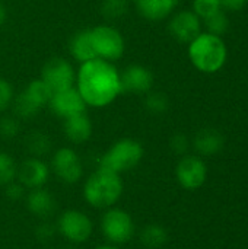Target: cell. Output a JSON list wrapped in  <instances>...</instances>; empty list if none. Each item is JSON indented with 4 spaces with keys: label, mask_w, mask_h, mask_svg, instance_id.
<instances>
[{
    "label": "cell",
    "mask_w": 248,
    "mask_h": 249,
    "mask_svg": "<svg viewBox=\"0 0 248 249\" xmlns=\"http://www.w3.org/2000/svg\"><path fill=\"white\" fill-rule=\"evenodd\" d=\"M203 22L206 26V32H209L212 35L222 36L229 29V19L224 10H219V12L208 16L206 19H203Z\"/></svg>",
    "instance_id": "cb8c5ba5"
},
{
    "label": "cell",
    "mask_w": 248,
    "mask_h": 249,
    "mask_svg": "<svg viewBox=\"0 0 248 249\" xmlns=\"http://www.w3.org/2000/svg\"><path fill=\"white\" fill-rule=\"evenodd\" d=\"M56 228L57 232L73 245L85 244L94 232V223L89 216L75 209L63 212L57 220Z\"/></svg>",
    "instance_id": "52a82bcc"
},
{
    "label": "cell",
    "mask_w": 248,
    "mask_h": 249,
    "mask_svg": "<svg viewBox=\"0 0 248 249\" xmlns=\"http://www.w3.org/2000/svg\"><path fill=\"white\" fill-rule=\"evenodd\" d=\"M63 131L66 139L70 143L75 144H82L85 142H88L92 136V123L89 120V117L86 115V112L69 117L66 120H63Z\"/></svg>",
    "instance_id": "2e32d148"
},
{
    "label": "cell",
    "mask_w": 248,
    "mask_h": 249,
    "mask_svg": "<svg viewBox=\"0 0 248 249\" xmlns=\"http://www.w3.org/2000/svg\"><path fill=\"white\" fill-rule=\"evenodd\" d=\"M48 105L53 114L61 120L86 112V104L75 86L58 92H53Z\"/></svg>",
    "instance_id": "8fae6325"
},
{
    "label": "cell",
    "mask_w": 248,
    "mask_h": 249,
    "mask_svg": "<svg viewBox=\"0 0 248 249\" xmlns=\"http://www.w3.org/2000/svg\"><path fill=\"white\" fill-rule=\"evenodd\" d=\"M102 236L111 245H124L134 236L136 226L130 213L118 207H110L104 212L99 222Z\"/></svg>",
    "instance_id": "5b68a950"
},
{
    "label": "cell",
    "mask_w": 248,
    "mask_h": 249,
    "mask_svg": "<svg viewBox=\"0 0 248 249\" xmlns=\"http://www.w3.org/2000/svg\"><path fill=\"white\" fill-rule=\"evenodd\" d=\"M143 146L134 139H120L101 158L99 168L123 174L136 168L143 159Z\"/></svg>",
    "instance_id": "277c9868"
},
{
    "label": "cell",
    "mask_w": 248,
    "mask_h": 249,
    "mask_svg": "<svg viewBox=\"0 0 248 249\" xmlns=\"http://www.w3.org/2000/svg\"><path fill=\"white\" fill-rule=\"evenodd\" d=\"M123 190L124 187L120 174L98 168L85 181L83 198L91 207L107 210L120 201Z\"/></svg>",
    "instance_id": "7a4b0ae2"
},
{
    "label": "cell",
    "mask_w": 248,
    "mask_h": 249,
    "mask_svg": "<svg viewBox=\"0 0 248 249\" xmlns=\"http://www.w3.org/2000/svg\"><path fill=\"white\" fill-rule=\"evenodd\" d=\"M178 0H134L137 13L151 22L168 18L177 7Z\"/></svg>",
    "instance_id": "e0dca14e"
},
{
    "label": "cell",
    "mask_w": 248,
    "mask_h": 249,
    "mask_svg": "<svg viewBox=\"0 0 248 249\" xmlns=\"http://www.w3.org/2000/svg\"><path fill=\"white\" fill-rule=\"evenodd\" d=\"M145 108L153 114V115H161L164 112L168 111L170 108V101L167 98L165 93L162 92H149L146 93V98H145Z\"/></svg>",
    "instance_id": "484cf974"
},
{
    "label": "cell",
    "mask_w": 248,
    "mask_h": 249,
    "mask_svg": "<svg viewBox=\"0 0 248 249\" xmlns=\"http://www.w3.org/2000/svg\"><path fill=\"white\" fill-rule=\"evenodd\" d=\"M76 89L86 107L94 108H105L123 93L118 70L113 63L101 58L80 64L76 73Z\"/></svg>",
    "instance_id": "6da1fadb"
},
{
    "label": "cell",
    "mask_w": 248,
    "mask_h": 249,
    "mask_svg": "<svg viewBox=\"0 0 248 249\" xmlns=\"http://www.w3.org/2000/svg\"><path fill=\"white\" fill-rule=\"evenodd\" d=\"M170 147H171V150H172L175 155L184 156V155L189 152V149H190V140H189V137H187L186 134L177 133V134H174V136L171 137V140H170Z\"/></svg>",
    "instance_id": "f546056e"
},
{
    "label": "cell",
    "mask_w": 248,
    "mask_h": 249,
    "mask_svg": "<svg viewBox=\"0 0 248 249\" xmlns=\"http://www.w3.org/2000/svg\"><path fill=\"white\" fill-rule=\"evenodd\" d=\"M224 136L213 128L200 130L193 140V147L199 156H215L224 149Z\"/></svg>",
    "instance_id": "ac0fdd59"
},
{
    "label": "cell",
    "mask_w": 248,
    "mask_h": 249,
    "mask_svg": "<svg viewBox=\"0 0 248 249\" xmlns=\"http://www.w3.org/2000/svg\"><path fill=\"white\" fill-rule=\"evenodd\" d=\"M41 80H44L53 92H58L73 86L76 73L70 61L61 57H53L42 66Z\"/></svg>",
    "instance_id": "30bf717a"
},
{
    "label": "cell",
    "mask_w": 248,
    "mask_h": 249,
    "mask_svg": "<svg viewBox=\"0 0 248 249\" xmlns=\"http://www.w3.org/2000/svg\"><path fill=\"white\" fill-rule=\"evenodd\" d=\"M247 3L248 0H221L222 10H228V12H238L244 9Z\"/></svg>",
    "instance_id": "836d02e7"
},
{
    "label": "cell",
    "mask_w": 248,
    "mask_h": 249,
    "mask_svg": "<svg viewBox=\"0 0 248 249\" xmlns=\"http://www.w3.org/2000/svg\"><path fill=\"white\" fill-rule=\"evenodd\" d=\"M92 45L96 58L114 63L120 60L126 50V42L121 32L110 25H99L91 29Z\"/></svg>",
    "instance_id": "8992f818"
},
{
    "label": "cell",
    "mask_w": 248,
    "mask_h": 249,
    "mask_svg": "<svg viewBox=\"0 0 248 249\" xmlns=\"http://www.w3.org/2000/svg\"><path fill=\"white\" fill-rule=\"evenodd\" d=\"M51 169L64 184H76L83 177V163L72 147H60L51 159Z\"/></svg>",
    "instance_id": "9c48e42d"
},
{
    "label": "cell",
    "mask_w": 248,
    "mask_h": 249,
    "mask_svg": "<svg viewBox=\"0 0 248 249\" xmlns=\"http://www.w3.org/2000/svg\"><path fill=\"white\" fill-rule=\"evenodd\" d=\"M19 133V121L16 117H3L0 120V136L12 139Z\"/></svg>",
    "instance_id": "f1b7e54d"
},
{
    "label": "cell",
    "mask_w": 248,
    "mask_h": 249,
    "mask_svg": "<svg viewBox=\"0 0 248 249\" xmlns=\"http://www.w3.org/2000/svg\"><path fill=\"white\" fill-rule=\"evenodd\" d=\"M16 174L18 165L15 159L6 152H0V187H6L7 184L15 181Z\"/></svg>",
    "instance_id": "d4e9b609"
},
{
    "label": "cell",
    "mask_w": 248,
    "mask_h": 249,
    "mask_svg": "<svg viewBox=\"0 0 248 249\" xmlns=\"http://www.w3.org/2000/svg\"><path fill=\"white\" fill-rule=\"evenodd\" d=\"M23 92L39 108L48 105V102L51 99V95H53V90L41 79H35V80L29 82V85L26 86V89Z\"/></svg>",
    "instance_id": "44dd1931"
},
{
    "label": "cell",
    "mask_w": 248,
    "mask_h": 249,
    "mask_svg": "<svg viewBox=\"0 0 248 249\" xmlns=\"http://www.w3.org/2000/svg\"><path fill=\"white\" fill-rule=\"evenodd\" d=\"M26 207L31 214H34L38 219L45 220L54 214L56 200L53 194L44 187L34 188V190H29V193L26 194Z\"/></svg>",
    "instance_id": "9a60e30c"
},
{
    "label": "cell",
    "mask_w": 248,
    "mask_h": 249,
    "mask_svg": "<svg viewBox=\"0 0 248 249\" xmlns=\"http://www.w3.org/2000/svg\"><path fill=\"white\" fill-rule=\"evenodd\" d=\"M56 232H57V228H56L54 225L48 223V222L41 223V225L35 229V235H37V238H38L39 241H51L53 236L56 235Z\"/></svg>",
    "instance_id": "d6a6232c"
},
{
    "label": "cell",
    "mask_w": 248,
    "mask_h": 249,
    "mask_svg": "<svg viewBox=\"0 0 248 249\" xmlns=\"http://www.w3.org/2000/svg\"><path fill=\"white\" fill-rule=\"evenodd\" d=\"M25 147L34 158L45 156L51 149V140L41 131H32L25 139Z\"/></svg>",
    "instance_id": "7402d4cb"
},
{
    "label": "cell",
    "mask_w": 248,
    "mask_h": 249,
    "mask_svg": "<svg viewBox=\"0 0 248 249\" xmlns=\"http://www.w3.org/2000/svg\"><path fill=\"white\" fill-rule=\"evenodd\" d=\"M4 20H6V9H4V6L0 3V26L4 23Z\"/></svg>",
    "instance_id": "e575fe53"
},
{
    "label": "cell",
    "mask_w": 248,
    "mask_h": 249,
    "mask_svg": "<svg viewBox=\"0 0 248 249\" xmlns=\"http://www.w3.org/2000/svg\"><path fill=\"white\" fill-rule=\"evenodd\" d=\"M140 244L148 249L162 248L168 241V232L167 229L159 223H149L146 225L140 235H139Z\"/></svg>",
    "instance_id": "ffe728a7"
},
{
    "label": "cell",
    "mask_w": 248,
    "mask_h": 249,
    "mask_svg": "<svg viewBox=\"0 0 248 249\" xmlns=\"http://www.w3.org/2000/svg\"><path fill=\"white\" fill-rule=\"evenodd\" d=\"M94 249H120L118 247H115V245H99V247H96V248Z\"/></svg>",
    "instance_id": "d590c367"
},
{
    "label": "cell",
    "mask_w": 248,
    "mask_h": 249,
    "mask_svg": "<svg viewBox=\"0 0 248 249\" xmlns=\"http://www.w3.org/2000/svg\"><path fill=\"white\" fill-rule=\"evenodd\" d=\"M69 53L80 64L92 58H96V54L92 45L91 29H82V31H77L75 35H72L69 41Z\"/></svg>",
    "instance_id": "d6986e66"
},
{
    "label": "cell",
    "mask_w": 248,
    "mask_h": 249,
    "mask_svg": "<svg viewBox=\"0 0 248 249\" xmlns=\"http://www.w3.org/2000/svg\"><path fill=\"white\" fill-rule=\"evenodd\" d=\"M121 90L133 95H146L153 88V74L152 71L142 64H132L120 73Z\"/></svg>",
    "instance_id": "4fadbf2b"
},
{
    "label": "cell",
    "mask_w": 248,
    "mask_h": 249,
    "mask_svg": "<svg viewBox=\"0 0 248 249\" xmlns=\"http://www.w3.org/2000/svg\"><path fill=\"white\" fill-rule=\"evenodd\" d=\"M25 187L18 181H12L10 184L6 185V196L9 200L12 201H18V200H22L25 197Z\"/></svg>",
    "instance_id": "1f68e13d"
},
{
    "label": "cell",
    "mask_w": 248,
    "mask_h": 249,
    "mask_svg": "<svg viewBox=\"0 0 248 249\" xmlns=\"http://www.w3.org/2000/svg\"><path fill=\"white\" fill-rule=\"evenodd\" d=\"M69 249H73V248H69Z\"/></svg>",
    "instance_id": "8d00e7d4"
},
{
    "label": "cell",
    "mask_w": 248,
    "mask_h": 249,
    "mask_svg": "<svg viewBox=\"0 0 248 249\" xmlns=\"http://www.w3.org/2000/svg\"><path fill=\"white\" fill-rule=\"evenodd\" d=\"M168 31L181 44H190L202 32V19L193 10H181L172 16Z\"/></svg>",
    "instance_id": "7c38bea8"
},
{
    "label": "cell",
    "mask_w": 248,
    "mask_h": 249,
    "mask_svg": "<svg viewBox=\"0 0 248 249\" xmlns=\"http://www.w3.org/2000/svg\"><path fill=\"white\" fill-rule=\"evenodd\" d=\"M189 58L199 71L213 74L225 66L228 48L222 36L200 32L189 44Z\"/></svg>",
    "instance_id": "3957f363"
},
{
    "label": "cell",
    "mask_w": 248,
    "mask_h": 249,
    "mask_svg": "<svg viewBox=\"0 0 248 249\" xmlns=\"http://www.w3.org/2000/svg\"><path fill=\"white\" fill-rule=\"evenodd\" d=\"M219 10H222L221 0H193V12L202 20Z\"/></svg>",
    "instance_id": "83f0119b"
},
{
    "label": "cell",
    "mask_w": 248,
    "mask_h": 249,
    "mask_svg": "<svg viewBox=\"0 0 248 249\" xmlns=\"http://www.w3.org/2000/svg\"><path fill=\"white\" fill-rule=\"evenodd\" d=\"M18 181L28 190L41 188L48 182L50 168L41 158H28L18 166Z\"/></svg>",
    "instance_id": "5bb4252c"
},
{
    "label": "cell",
    "mask_w": 248,
    "mask_h": 249,
    "mask_svg": "<svg viewBox=\"0 0 248 249\" xmlns=\"http://www.w3.org/2000/svg\"><path fill=\"white\" fill-rule=\"evenodd\" d=\"M127 10H129V0H104L101 4L102 16L110 20L124 16Z\"/></svg>",
    "instance_id": "4316f807"
},
{
    "label": "cell",
    "mask_w": 248,
    "mask_h": 249,
    "mask_svg": "<svg viewBox=\"0 0 248 249\" xmlns=\"http://www.w3.org/2000/svg\"><path fill=\"white\" fill-rule=\"evenodd\" d=\"M13 88L12 85L0 77V112L4 111L13 101Z\"/></svg>",
    "instance_id": "4dcf8cb0"
},
{
    "label": "cell",
    "mask_w": 248,
    "mask_h": 249,
    "mask_svg": "<svg viewBox=\"0 0 248 249\" xmlns=\"http://www.w3.org/2000/svg\"><path fill=\"white\" fill-rule=\"evenodd\" d=\"M13 104V112L16 118H23V120H31L39 112V107H37L26 95L25 92H20L16 95L12 101Z\"/></svg>",
    "instance_id": "603a6c76"
},
{
    "label": "cell",
    "mask_w": 248,
    "mask_h": 249,
    "mask_svg": "<svg viewBox=\"0 0 248 249\" xmlns=\"http://www.w3.org/2000/svg\"><path fill=\"white\" fill-rule=\"evenodd\" d=\"M175 178L184 190H199L208 179V166L200 156L184 155L175 166Z\"/></svg>",
    "instance_id": "ba28073f"
}]
</instances>
